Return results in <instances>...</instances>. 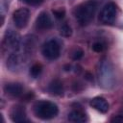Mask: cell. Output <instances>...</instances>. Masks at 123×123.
<instances>
[{"label": "cell", "instance_id": "obj_7", "mask_svg": "<svg viewBox=\"0 0 123 123\" xmlns=\"http://www.w3.org/2000/svg\"><path fill=\"white\" fill-rule=\"evenodd\" d=\"M10 117L13 122L20 123L26 121V111L22 106H13L10 111Z\"/></svg>", "mask_w": 123, "mask_h": 123}, {"label": "cell", "instance_id": "obj_5", "mask_svg": "<svg viewBox=\"0 0 123 123\" xmlns=\"http://www.w3.org/2000/svg\"><path fill=\"white\" fill-rule=\"evenodd\" d=\"M42 55L48 60H56L60 56V45L59 43L52 39L45 42L41 49Z\"/></svg>", "mask_w": 123, "mask_h": 123}, {"label": "cell", "instance_id": "obj_3", "mask_svg": "<svg viewBox=\"0 0 123 123\" xmlns=\"http://www.w3.org/2000/svg\"><path fill=\"white\" fill-rule=\"evenodd\" d=\"M116 14H117V10H116L115 4L108 3L102 9V11L99 14V20L103 24L110 25V24H112L115 21Z\"/></svg>", "mask_w": 123, "mask_h": 123}, {"label": "cell", "instance_id": "obj_4", "mask_svg": "<svg viewBox=\"0 0 123 123\" xmlns=\"http://www.w3.org/2000/svg\"><path fill=\"white\" fill-rule=\"evenodd\" d=\"M20 47V39L19 36L13 32L12 30H8L4 37L3 41V49L9 52L13 53Z\"/></svg>", "mask_w": 123, "mask_h": 123}, {"label": "cell", "instance_id": "obj_2", "mask_svg": "<svg viewBox=\"0 0 123 123\" xmlns=\"http://www.w3.org/2000/svg\"><path fill=\"white\" fill-rule=\"evenodd\" d=\"M34 111L36 116L40 119H51L57 116L59 110L56 104L49 101H39L34 107Z\"/></svg>", "mask_w": 123, "mask_h": 123}, {"label": "cell", "instance_id": "obj_6", "mask_svg": "<svg viewBox=\"0 0 123 123\" xmlns=\"http://www.w3.org/2000/svg\"><path fill=\"white\" fill-rule=\"evenodd\" d=\"M29 16H30V12L27 9L25 8L17 9L12 14V20L14 22V25L19 29L24 28L28 23Z\"/></svg>", "mask_w": 123, "mask_h": 123}, {"label": "cell", "instance_id": "obj_19", "mask_svg": "<svg viewBox=\"0 0 123 123\" xmlns=\"http://www.w3.org/2000/svg\"><path fill=\"white\" fill-rule=\"evenodd\" d=\"M111 122H123V115H116L111 120Z\"/></svg>", "mask_w": 123, "mask_h": 123}, {"label": "cell", "instance_id": "obj_10", "mask_svg": "<svg viewBox=\"0 0 123 123\" xmlns=\"http://www.w3.org/2000/svg\"><path fill=\"white\" fill-rule=\"evenodd\" d=\"M4 90L11 96H19L23 92V87L18 83H9L4 86Z\"/></svg>", "mask_w": 123, "mask_h": 123}, {"label": "cell", "instance_id": "obj_13", "mask_svg": "<svg viewBox=\"0 0 123 123\" xmlns=\"http://www.w3.org/2000/svg\"><path fill=\"white\" fill-rule=\"evenodd\" d=\"M41 70H42V66H41V64H39V63H36V64H34V65L31 67V69H30V74H31L32 77L37 78V77L40 74Z\"/></svg>", "mask_w": 123, "mask_h": 123}, {"label": "cell", "instance_id": "obj_8", "mask_svg": "<svg viewBox=\"0 0 123 123\" xmlns=\"http://www.w3.org/2000/svg\"><path fill=\"white\" fill-rule=\"evenodd\" d=\"M53 26L52 20L47 12H40L36 20V27L38 30H48Z\"/></svg>", "mask_w": 123, "mask_h": 123}, {"label": "cell", "instance_id": "obj_14", "mask_svg": "<svg viewBox=\"0 0 123 123\" xmlns=\"http://www.w3.org/2000/svg\"><path fill=\"white\" fill-rule=\"evenodd\" d=\"M61 34H62L63 37H70L71 34H72V31H71L70 26L67 25V24H63V25L61 27Z\"/></svg>", "mask_w": 123, "mask_h": 123}, {"label": "cell", "instance_id": "obj_16", "mask_svg": "<svg viewBox=\"0 0 123 123\" xmlns=\"http://www.w3.org/2000/svg\"><path fill=\"white\" fill-rule=\"evenodd\" d=\"M53 14L55 15V17L61 19L64 16L65 14V11L63 9H57V10H53Z\"/></svg>", "mask_w": 123, "mask_h": 123}, {"label": "cell", "instance_id": "obj_12", "mask_svg": "<svg viewBox=\"0 0 123 123\" xmlns=\"http://www.w3.org/2000/svg\"><path fill=\"white\" fill-rule=\"evenodd\" d=\"M49 91L52 94H54V95H62V91H63L62 84L60 81H58V80L53 81L49 85Z\"/></svg>", "mask_w": 123, "mask_h": 123}, {"label": "cell", "instance_id": "obj_9", "mask_svg": "<svg viewBox=\"0 0 123 123\" xmlns=\"http://www.w3.org/2000/svg\"><path fill=\"white\" fill-rule=\"evenodd\" d=\"M90 106L100 112H107L109 111V103L103 97H95L90 101Z\"/></svg>", "mask_w": 123, "mask_h": 123}, {"label": "cell", "instance_id": "obj_11", "mask_svg": "<svg viewBox=\"0 0 123 123\" xmlns=\"http://www.w3.org/2000/svg\"><path fill=\"white\" fill-rule=\"evenodd\" d=\"M68 120L71 122H85L86 121V116L81 111H72L68 114Z\"/></svg>", "mask_w": 123, "mask_h": 123}, {"label": "cell", "instance_id": "obj_18", "mask_svg": "<svg viewBox=\"0 0 123 123\" xmlns=\"http://www.w3.org/2000/svg\"><path fill=\"white\" fill-rule=\"evenodd\" d=\"M22 1H24L26 4L31 5V6H37L43 2V0H22Z\"/></svg>", "mask_w": 123, "mask_h": 123}, {"label": "cell", "instance_id": "obj_1", "mask_svg": "<svg viewBox=\"0 0 123 123\" xmlns=\"http://www.w3.org/2000/svg\"><path fill=\"white\" fill-rule=\"evenodd\" d=\"M96 9H97V3L95 1L92 0L86 1L76 7L74 11L75 18L81 25H86L92 20Z\"/></svg>", "mask_w": 123, "mask_h": 123}, {"label": "cell", "instance_id": "obj_17", "mask_svg": "<svg viewBox=\"0 0 123 123\" xmlns=\"http://www.w3.org/2000/svg\"><path fill=\"white\" fill-rule=\"evenodd\" d=\"M83 54H84V52H83L81 49H77V50L73 53L72 58H73V60H80V59L83 57Z\"/></svg>", "mask_w": 123, "mask_h": 123}, {"label": "cell", "instance_id": "obj_15", "mask_svg": "<svg viewBox=\"0 0 123 123\" xmlns=\"http://www.w3.org/2000/svg\"><path fill=\"white\" fill-rule=\"evenodd\" d=\"M104 49H105V45H104V43H102V42H95V43L92 45V50L95 51V52H97V53L102 52Z\"/></svg>", "mask_w": 123, "mask_h": 123}]
</instances>
